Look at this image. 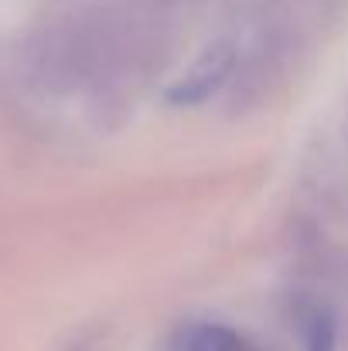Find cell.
<instances>
[{
	"label": "cell",
	"mask_w": 348,
	"mask_h": 351,
	"mask_svg": "<svg viewBox=\"0 0 348 351\" xmlns=\"http://www.w3.org/2000/svg\"><path fill=\"white\" fill-rule=\"evenodd\" d=\"M232 69V48L229 45H212L198 62H192V69L171 86V93H167V99L171 103H181V106H195V103H202L205 96H212L219 86H222V79L229 75Z\"/></svg>",
	"instance_id": "6da1fadb"
},
{
	"label": "cell",
	"mask_w": 348,
	"mask_h": 351,
	"mask_svg": "<svg viewBox=\"0 0 348 351\" xmlns=\"http://www.w3.org/2000/svg\"><path fill=\"white\" fill-rule=\"evenodd\" d=\"M181 351H249L242 335H235L226 324H192L178 338Z\"/></svg>",
	"instance_id": "7a4b0ae2"
},
{
	"label": "cell",
	"mask_w": 348,
	"mask_h": 351,
	"mask_svg": "<svg viewBox=\"0 0 348 351\" xmlns=\"http://www.w3.org/2000/svg\"><path fill=\"white\" fill-rule=\"evenodd\" d=\"M308 351H335V321L332 314H314L308 331Z\"/></svg>",
	"instance_id": "3957f363"
}]
</instances>
